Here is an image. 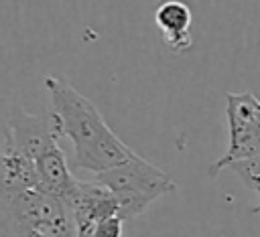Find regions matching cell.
Segmentation results:
<instances>
[{"label": "cell", "instance_id": "cell-1", "mask_svg": "<svg viewBox=\"0 0 260 237\" xmlns=\"http://www.w3.org/2000/svg\"><path fill=\"white\" fill-rule=\"evenodd\" d=\"M45 87L51 99V120L59 138L73 146V166L102 174L138 154L132 152L106 124L98 107L67 81L47 75Z\"/></svg>", "mask_w": 260, "mask_h": 237}, {"label": "cell", "instance_id": "cell-2", "mask_svg": "<svg viewBox=\"0 0 260 237\" xmlns=\"http://www.w3.org/2000/svg\"><path fill=\"white\" fill-rule=\"evenodd\" d=\"M0 237H77L67 205L41 190L0 192Z\"/></svg>", "mask_w": 260, "mask_h": 237}, {"label": "cell", "instance_id": "cell-3", "mask_svg": "<svg viewBox=\"0 0 260 237\" xmlns=\"http://www.w3.org/2000/svg\"><path fill=\"white\" fill-rule=\"evenodd\" d=\"M95 180L116 194L120 217L124 221L136 219L156 199L175 190V182L171 180V176L140 156L98 174Z\"/></svg>", "mask_w": 260, "mask_h": 237}, {"label": "cell", "instance_id": "cell-4", "mask_svg": "<svg viewBox=\"0 0 260 237\" xmlns=\"http://www.w3.org/2000/svg\"><path fill=\"white\" fill-rule=\"evenodd\" d=\"M228 150L209 166V176H217L238 160L260 154V99L252 91L225 93Z\"/></svg>", "mask_w": 260, "mask_h": 237}, {"label": "cell", "instance_id": "cell-5", "mask_svg": "<svg viewBox=\"0 0 260 237\" xmlns=\"http://www.w3.org/2000/svg\"><path fill=\"white\" fill-rule=\"evenodd\" d=\"M63 203L67 205L75 221L77 237H85L100 221L108 217H120V205L116 194L98 180H77L75 186L63 199Z\"/></svg>", "mask_w": 260, "mask_h": 237}, {"label": "cell", "instance_id": "cell-6", "mask_svg": "<svg viewBox=\"0 0 260 237\" xmlns=\"http://www.w3.org/2000/svg\"><path fill=\"white\" fill-rule=\"evenodd\" d=\"M4 142L26 158L37 160L59 146V134L55 132L51 115H30L18 109L4 128Z\"/></svg>", "mask_w": 260, "mask_h": 237}, {"label": "cell", "instance_id": "cell-7", "mask_svg": "<svg viewBox=\"0 0 260 237\" xmlns=\"http://www.w3.org/2000/svg\"><path fill=\"white\" fill-rule=\"evenodd\" d=\"M191 20H193L191 10L181 0H165L156 6V12H154V22L162 32L165 45L175 53H183L191 49L193 45V38L189 32Z\"/></svg>", "mask_w": 260, "mask_h": 237}, {"label": "cell", "instance_id": "cell-8", "mask_svg": "<svg viewBox=\"0 0 260 237\" xmlns=\"http://www.w3.org/2000/svg\"><path fill=\"white\" fill-rule=\"evenodd\" d=\"M35 166H37V176H39V188L61 199V201L67 196V192L77 182V178L71 174V170L67 166L65 154L59 146L49 150L41 158H37Z\"/></svg>", "mask_w": 260, "mask_h": 237}, {"label": "cell", "instance_id": "cell-9", "mask_svg": "<svg viewBox=\"0 0 260 237\" xmlns=\"http://www.w3.org/2000/svg\"><path fill=\"white\" fill-rule=\"evenodd\" d=\"M39 188V176L35 160L14 150L8 142H2V178L0 192H18Z\"/></svg>", "mask_w": 260, "mask_h": 237}, {"label": "cell", "instance_id": "cell-10", "mask_svg": "<svg viewBox=\"0 0 260 237\" xmlns=\"http://www.w3.org/2000/svg\"><path fill=\"white\" fill-rule=\"evenodd\" d=\"M230 170H234L248 188L254 190V186L260 182V154L258 156H252V158H246V160H238L234 164L228 166Z\"/></svg>", "mask_w": 260, "mask_h": 237}, {"label": "cell", "instance_id": "cell-11", "mask_svg": "<svg viewBox=\"0 0 260 237\" xmlns=\"http://www.w3.org/2000/svg\"><path fill=\"white\" fill-rule=\"evenodd\" d=\"M122 233H124V219L116 215L100 221L85 237H122Z\"/></svg>", "mask_w": 260, "mask_h": 237}, {"label": "cell", "instance_id": "cell-12", "mask_svg": "<svg viewBox=\"0 0 260 237\" xmlns=\"http://www.w3.org/2000/svg\"><path fill=\"white\" fill-rule=\"evenodd\" d=\"M254 192L258 194V205H256V207L252 209V213H260V182H258V184L254 186Z\"/></svg>", "mask_w": 260, "mask_h": 237}]
</instances>
